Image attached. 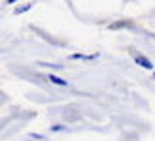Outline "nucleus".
<instances>
[{"instance_id": "1", "label": "nucleus", "mask_w": 155, "mask_h": 141, "mask_svg": "<svg viewBox=\"0 0 155 141\" xmlns=\"http://www.w3.org/2000/svg\"><path fill=\"white\" fill-rule=\"evenodd\" d=\"M134 55V62H136V64L138 66H142V68H146V70H153V64H151V60L148 58V57H144V55L142 53H133Z\"/></svg>"}, {"instance_id": "2", "label": "nucleus", "mask_w": 155, "mask_h": 141, "mask_svg": "<svg viewBox=\"0 0 155 141\" xmlns=\"http://www.w3.org/2000/svg\"><path fill=\"white\" fill-rule=\"evenodd\" d=\"M133 27H134L133 21H115L108 28H110V30H119V28H133Z\"/></svg>"}, {"instance_id": "3", "label": "nucleus", "mask_w": 155, "mask_h": 141, "mask_svg": "<svg viewBox=\"0 0 155 141\" xmlns=\"http://www.w3.org/2000/svg\"><path fill=\"white\" fill-rule=\"evenodd\" d=\"M48 77H49V81H51V83H55V85H59V87H68V83H66V79H63V77H59V75H55V74H49Z\"/></svg>"}, {"instance_id": "4", "label": "nucleus", "mask_w": 155, "mask_h": 141, "mask_svg": "<svg viewBox=\"0 0 155 141\" xmlns=\"http://www.w3.org/2000/svg\"><path fill=\"white\" fill-rule=\"evenodd\" d=\"M98 57V55L95 53V55H81V53H74L70 58H74V60H95Z\"/></svg>"}, {"instance_id": "5", "label": "nucleus", "mask_w": 155, "mask_h": 141, "mask_svg": "<svg viewBox=\"0 0 155 141\" xmlns=\"http://www.w3.org/2000/svg\"><path fill=\"white\" fill-rule=\"evenodd\" d=\"M30 8H32V4H25V6H21V8H17V10H15V13H25V11H28Z\"/></svg>"}, {"instance_id": "6", "label": "nucleus", "mask_w": 155, "mask_h": 141, "mask_svg": "<svg viewBox=\"0 0 155 141\" xmlns=\"http://www.w3.org/2000/svg\"><path fill=\"white\" fill-rule=\"evenodd\" d=\"M64 130V126H61V124H57V126H51V132H61Z\"/></svg>"}, {"instance_id": "7", "label": "nucleus", "mask_w": 155, "mask_h": 141, "mask_svg": "<svg viewBox=\"0 0 155 141\" xmlns=\"http://www.w3.org/2000/svg\"><path fill=\"white\" fill-rule=\"evenodd\" d=\"M13 2H17V0H6V4H13Z\"/></svg>"}, {"instance_id": "8", "label": "nucleus", "mask_w": 155, "mask_h": 141, "mask_svg": "<svg viewBox=\"0 0 155 141\" xmlns=\"http://www.w3.org/2000/svg\"><path fill=\"white\" fill-rule=\"evenodd\" d=\"M153 79H155V72H153Z\"/></svg>"}]
</instances>
